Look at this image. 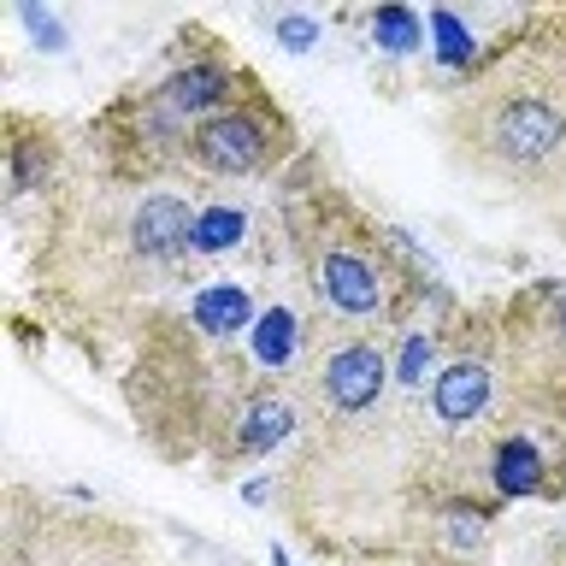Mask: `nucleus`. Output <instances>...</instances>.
Here are the masks:
<instances>
[{
    "label": "nucleus",
    "mask_w": 566,
    "mask_h": 566,
    "mask_svg": "<svg viewBox=\"0 0 566 566\" xmlns=\"http://www.w3.org/2000/svg\"><path fill=\"white\" fill-rule=\"evenodd\" d=\"M449 142L460 166L507 195H566V12L525 18L472 60L449 95Z\"/></svg>",
    "instance_id": "1"
},
{
    "label": "nucleus",
    "mask_w": 566,
    "mask_h": 566,
    "mask_svg": "<svg viewBox=\"0 0 566 566\" xmlns=\"http://www.w3.org/2000/svg\"><path fill=\"white\" fill-rule=\"evenodd\" d=\"M301 260H307L313 301L331 325H348L354 336H366L396 313L401 277L389 265V248L354 212H343V207L318 212L307 224V242H301Z\"/></svg>",
    "instance_id": "2"
},
{
    "label": "nucleus",
    "mask_w": 566,
    "mask_h": 566,
    "mask_svg": "<svg viewBox=\"0 0 566 566\" xmlns=\"http://www.w3.org/2000/svg\"><path fill=\"white\" fill-rule=\"evenodd\" d=\"M283 148H290L283 118L265 101H248V106H224V113L189 124L177 159L201 177H254V171L272 166Z\"/></svg>",
    "instance_id": "3"
},
{
    "label": "nucleus",
    "mask_w": 566,
    "mask_h": 566,
    "mask_svg": "<svg viewBox=\"0 0 566 566\" xmlns=\"http://www.w3.org/2000/svg\"><path fill=\"white\" fill-rule=\"evenodd\" d=\"M384 384H389V354L371 343V336H348V343H331L325 360L313 371V389L325 401V413H371L384 401Z\"/></svg>",
    "instance_id": "4"
},
{
    "label": "nucleus",
    "mask_w": 566,
    "mask_h": 566,
    "mask_svg": "<svg viewBox=\"0 0 566 566\" xmlns=\"http://www.w3.org/2000/svg\"><path fill=\"white\" fill-rule=\"evenodd\" d=\"M248 318H254V295H248L242 283H207V290H195V301H189V325L201 336H212V343L242 336Z\"/></svg>",
    "instance_id": "5"
},
{
    "label": "nucleus",
    "mask_w": 566,
    "mask_h": 566,
    "mask_svg": "<svg viewBox=\"0 0 566 566\" xmlns=\"http://www.w3.org/2000/svg\"><path fill=\"white\" fill-rule=\"evenodd\" d=\"M290 431H295V401H290V396H277V389H260V396L242 401V413H237V449H242V454L277 449V442L290 437Z\"/></svg>",
    "instance_id": "6"
},
{
    "label": "nucleus",
    "mask_w": 566,
    "mask_h": 566,
    "mask_svg": "<svg viewBox=\"0 0 566 566\" xmlns=\"http://www.w3.org/2000/svg\"><path fill=\"white\" fill-rule=\"evenodd\" d=\"M490 478H495V490H502V495H531L543 484V449H537V442H525L520 431L502 437L490 449Z\"/></svg>",
    "instance_id": "7"
},
{
    "label": "nucleus",
    "mask_w": 566,
    "mask_h": 566,
    "mask_svg": "<svg viewBox=\"0 0 566 566\" xmlns=\"http://www.w3.org/2000/svg\"><path fill=\"white\" fill-rule=\"evenodd\" d=\"M248 237V212L230 201H207L201 219H195V254H230Z\"/></svg>",
    "instance_id": "8"
},
{
    "label": "nucleus",
    "mask_w": 566,
    "mask_h": 566,
    "mask_svg": "<svg viewBox=\"0 0 566 566\" xmlns=\"http://www.w3.org/2000/svg\"><path fill=\"white\" fill-rule=\"evenodd\" d=\"M371 30H378V42L389 53H413L419 48V18L407 12V7H384L378 18H371Z\"/></svg>",
    "instance_id": "9"
},
{
    "label": "nucleus",
    "mask_w": 566,
    "mask_h": 566,
    "mask_svg": "<svg viewBox=\"0 0 566 566\" xmlns=\"http://www.w3.org/2000/svg\"><path fill=\"white\" fill-rule=\"evenodd\" d=\"M431 30H437V60H442V65H467L472 53H478V42L460 30L454 12H431Z\"/></svg>",
    "instance_id": "10"
},
{
    "label": "nucleus",
    "mask_w": 566,
    "mask_h": 566,
    "mask_svg": "<svg viewBox=\"0 0 566 566\" xmlns=\"http://www.w3.org/2000/svg\"><path fill=\"white\" fill-rule=\"evenodd\" d=\"M277 42H283V48H307V42H313V24H307V18H283V24H277Z\"/></svg>",
    "instance_id": "11"
},
{
    "label": "nucleus",
    "mask_w": 566,
    "mask_h": 566,
    "mask_svg": "<svg viewBox=\"0 0 566 566\" xmlns=\"http://www.w3.org/2000/svg\"><path fill=\"white\" fill-rule=\"evenodd\" d=\"M24 18H30V30H35V35H42V42H48V48H60V30H53V24H48V18H42V12H35V7H24Z\"/></svg>",
    "instance_id": "12"
},
{
    "label": "nucleus",
    "mask_w": 566,
    "mask_h": 566,
    "mask_svg": "<svg viewBox=\"0 0 566 566\" xmlns=\"http://www.w3.org/2000/svg\"><path fill=\"white\" fill-rule=\"evenodd\" d=\"M272 560H277V566H290V555H283V548H272Z\"/></svg>",
    "instance_id": "13"
}]
</instances>
